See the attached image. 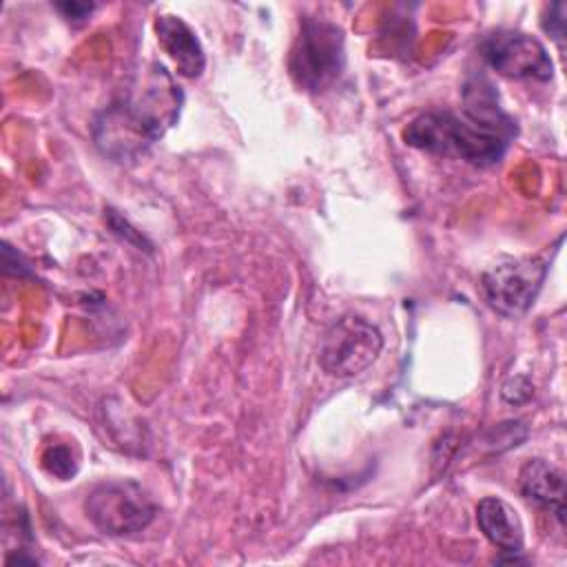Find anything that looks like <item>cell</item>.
I'll use <instances>...</instances> for the list:
<instances>
[{
  "instance_id": "12",
  "label": "cell",
  "mask_w": 567,
  "mask_h": 567,
  "mask_svg": "<svg viewBox=\"0 0 567 567\" xmlns=\"http://www.w3.org/2000/svg\"><path fill=\"white\" fill-rule=\"evenodd\" d=\"M543 29L558 42V47L563 49V40H565V2H556L547 7V13L543 18Z\"/></svg>"
},
{
  "instance_id": "13",
  "label": "cell",
  "mask_w": 567,
  "mask_h": 567,
  "mask_svg": "<svg viewBox=\"0 0 567 567\" xmlns=\"http://www.w3.org/2000/svg\"><path fill=\"white\" fill-rule=\"evenodd\" d=\"M55 9H58L69 22L78 24V22H84V20L93 13L95 4H86V2H60V4H55Z\"/></svg>"
},
{
  "instance_id": "8",
  "label": "cell",
  "mask_w": 567,
  "mask_h": 567,
  "mask_svg": "<svg viewBox=\"0 0 567 567\" xmlns=\"http://www.w3.org/2000/svg\"><path fill=\"white\" fill-rule=\"evenodd\" d=\"M155 33H157L159 47L173 60L179 75L184 78L202 75V71L206 69V55L197 33L190 29L188 22H184L179 16L162 13L155 18Z\"/></svg>"
},
{
  "instance_id": "5",
  "label": "cell",
  "mask_w": 567,
  "mask_h": 567,
  "mask_svg": "<svg viewBox=\"0 0 567 567\" xmlns=\"http://www.w3.org/2000/svg\"><path fill=\"white\" fill-rule=\"evenodd\" d=\"M383 348L381 330L359 315H343L323 332L319 363L330 377L350 379L365 372Z\"/></svg>"
},
{
  "instance_id": "7",
  "label": "cell",
  "mask_w": 567,
  "mask_h": 567,
  "mask_svg": "<svg viewBox=\"0 0 567 567\" xmlns=\"http://www.w3.org/2000/svg\"><path fill=\"white\" fill-rule=\"evenodd\" d=\"M478 51L498 75L512 80L547 82L554 75V62L545 44L523 31L494 29L481 38Z\"/></svg>"
},
{
  "instance_id": "2",
  "label": "cell",
  "mask_w": 567,
  "mask_h": 567,
  "mask_svg": "<svg viewBox=\"0 0 567 567\" xmlns=\"http://www.w3.org/2000/svg\"><path fill=\"white\" fill-rule=\"evenodd\" d=\"M184 93L164 64L135 71L122 93L93 120L95 146L113 162L133 164L177 124Z\"/></svg>"
},
{
  "instance_id": "9",
  "label": "cell",
  "mask_w": 567,
  "mask_h": 567,
  "mask_svg": "<svg viewBox=\"0 0 567 567\" xmlns=\"http://www.w3.org/2000/svg\"><path fill=\"white\" fill-rule=\"evenodd\" d=\"M518 489L534 505L565 520V474L545 458H529L518 472Z\"/></svg>"
},
{
  "instance_id": "3",
  "label": "cell",
  "mask_w": 567,
  "mask_h": 567,
  "mask_svg": "<svg viewBox=\"0 0 567 567\" xmlns=\"http://www.w3.org/2000/svg\"><path fill=\"white\" fill-rule=\"evenodd\" d=\"M346 69L343 29L330 20L303 16L288 53V71L295 84L308 93H323Z\"/></svg>"
},
{
  "instance_id": "6",
  "label": "cell",
  "mask_w": 567,
  "mask_h": 567,
  "mask_svg": "<svg viewBox=\"0 0 567 567\" xmlns=\"http://www.w3.org/2000/svg\"><path fill=\"white\" fill-rule=\"evenodd\" d=\"M545 277L547 261L543 257H505L485 268L481 290L498 315L518 317L534 303Z\"/></svg>"
},
{
  "instance_id": "11",
  "label": "cell",
  "mask_w": 567,
  "mask_h": 567,
  "mask_svg": "<svg viewBox=\"0 0 567 567\" xmlns=\"http://www.w3.org/2000/svg\"><path fill=\"white\" fill-rule=\"evenodd\" d=\"M42 467L55 476V478H71L75 472H78V458L73 456V450L69 445H62V443H55V445H49L42 454Z\"/></svg>"
},
{
  "instance_id": "10",
  "label": "cell",
  "mask_w": 567,
  "mask_h": 567,
  "mask_svg": "<svg viewBox=\"0 0 567 567\" xmlns=\"http://www.w3.org/2000/svg\"><path fill=\"white\" fill-rule=\"evenodd\" d=\"M476 523L483 536L503 554L512 558L523 551L525 547V532L523 523L516 512L496 496H485L476 505Z\"/></svg>"
},
{
  "instance_id": "4",
  "label": "cell",
  "mask_w": 567,
  "mask_h": 567,
  "mask_svg": "<svg viewBox=\"0 0 567 567\" xmlns=\"http://www.w3.org/2000/svg\"><path fill=\"white\" fill-rule=\"evenodd\" d=\"M84 514L106 536H135L155 520L157 503L137 481H104L86 494Z\"/></svg>"
},
{
  "instance_id": "1",
  "label": "cell",
  "mask_w": 567,
  "mask_h": 567,
  "mask_svg": "<svg viewBox=\"0 0 567 567\" xmlns=\"http://www.w3.org/2000/svg\"><path fill=\"white\" fill-rule=\"evenodd\" d=\"M516 133L518 126L503 111L494 84L485 75H472L463 84L461 113H421L405 126L403 140L414 148L458 157L483 168L501 162Z\"/></svg>"
}]
</instances>
